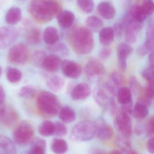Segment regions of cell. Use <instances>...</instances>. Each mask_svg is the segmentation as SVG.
I'll return each instance as SVG.
<instances>
[{
    "mask_svg": "<svg viewBox=\"0 0 154 154\" xmlns=\"http://www.w3.org/2000/svg\"><path fill=\"white\" fill-rule=\"evenodd\" d=\"M87 26L94 31H98L103 26V22L98 17L95 16H90L85 21Z\"/></svg>",
    "mask_w": 154,
    "mask_h": 154,
    "instance_id": "obj_35",
    "label": "cell"
},
{
    "mask_svg": "<svg viewBox=\"0 0 154 154\" xmlns=\"http://www.w3.org/2000/svg\"><path fill=\"white\" fill-rule=\"evenodd\" d=\"M36 94L37 90L31 85L23 86L19 93L20 97L24 99H32L35 97Z\"/></svg>",
    "mask_w": 154,
    "mask_h": 154,
    "instance_id": "obj_37",
    "label": "cell"
},
{
    "mask_svg": "<svg viewBox=\"0 0 154 154\" xmlns=\"http://www.w3.org/2000/svg\"><path fill=\"white\" fill-rule=\"evenodd\" d=\"M97 10L100 16L105 19H112L116 15V10L113 6L106 2L100 3Z\"/></svg>",
    "mask_w": 154,
    "mask_h": 154,
    "instance_id": "obj_22",
    "label": "cell"
},
{
    "mask_svg": "<svg viewBox=\"0 0 154 154\" xmlns=\"http://www.w3.org/2000/svg\"><path fill=\"white\" fill-rule=\"evenodd\" d=\"M144 131V128L141 124H137L134 128V132L137 136H140L143 134Z\"/></svg>",
    "mask_w": 154,
    "mask_h": 154,
    "instance_id": "obj_54",
    "label": "cell"
},
{
    "mask_svg": "<svg viewBox=\"0 0 154 154\" xmlns=\"http://www.w3.org/2000/svg\"><path fill=\"white\" fill-rule=\"evenodd\" d=\"M95 122L84 121L74 127L71 133L73 140L76 141H86L91 140L95 136Z\"/></svg>",
    "mask_w": 154,
    "mask_h": 154,
    "instance_id": "obj_5",
    "label": "cell"
},
{
    "mask_svg": "<svg viewBox=\"0 0 154 154\" xmlns=\"http://www.w3.org/2000/svg\"><path fill=\"white\" fill-rule=\"evenodd\" d=\"M54 123L51 121H44L38 127V132L44 137H50L54 135Z\"/></svg>",
    "mask_w": 154,
    "mask_h": 154,
    "instance_id": "obj_31",
    "label": "cell"
},
{
    "mask_svg": "<svg viewBox=\"0 0 154 154\" xmlns=\"http://www.w3.org/2000/svg\"><path fill=\"white\" fill-rule=\"evenodd\" d=\"M149 55V66L151 67H154V50L150 51Z\"/></svg>",
    "mask_w": 154,
    "mask_h": 154,
    "instance_id": "obj_56",
    "label": "cell"
},
{
    "mask_svg": "<svg viewBox=\"0 0 154 154\" xmlns=\"http://www.w3.org/2000/svg\"><path fill=\"white\" fill-rule=\"evenodd\" d=\"M35 134L33 124L28 121H22L15 127L13 134L14 143L19 146H26L30 143Z\"/></svg>",
    "mask_w": 154,
    "mask_h": 154,
    "instance_id": "obj_4",
    "label": "cell"
},
{
    "mask_svg": "<svg viewBox=\"0 0 154 154\" xmlns=\"http://www.w3.org/2000/svg\"><path fill=\"white\" fill-rule=\"evenodd\" d=\"M147 16H151L154 11V4L153 0H143L141 6Z\"/></svg>",
    "mask_w": 154,
    "mask_h": 154,
    "instance_id": "obj_42",
    "label": "cell"
},
{
    "mask_svg": "<svg viewBox=\"0 0 154 154\" xmlns=\"http://www.w3.org/2000/svg\"><path fill=\"white\" fill-rule=\"evenodd\" d=\"M62 62L61 57L57 55H46L43 62L42 68L49 72H55L61 67Z\"/></svg>",
    "mask_w": 154,
    "mask_h": 154,
    "instance_id": "obj_15",
    "label": "cell"
},
{
    "mask_svg": "<svg viewBox=\"0 0 154 154\" xmlns=\"http://www.w3.org/2000/svg\"><path fill=\"white\" fill-rule=\"evenodd\" d=\"M36 108L39 115L45 118H51L58 114L61 108L60 101L52 93L42 91L36 98Z\"/></svg>",
    "mask_w": 154,
    "mask_h": 154,
    "instance_id": "obj_2",
    "label": "cell"
},
{
    "mask_svg": "<svg viewBox=\"0 0 154 154\" xmlns=\"http://www.w3.org/2000/svg\"><path fill=\"white\" fill-rule=\"evenodd\" d=\"M115 115L114 125L116 130L120 135L130 137L132 133V127L129 114L120 109L117 111Z\"/></svg>",
    "mask_w": 154,
    "mask_h": 154,
    "instance_id": "obj_6",
    "label": "cell"
},
{
    "mask_svg": "<svg viewBox=\"0 0 154 154\" xmlns=\"http://www.w3.org/2000/svg\"><path fill=\"white\" fill-rule=\"evenodd\" d=\"M84 71L88 79L94 82L99 80L104 74L105 67L99 59L92 57L87 61L85 66Z\"/></svg>",
    "mask_w": 154,
    "mask_h": 154,
    "instance_id": "obj_8",
    "label": "cell"
},
{
    "mask_svg": "<svg viewBox=\"0 0 154 154\" xmlns=\"http://www.w3.org/2000/svg\"><path fill=\"white\" fill-rule=\"evenodd\" d=\"M17 111L10 105L0 104V122L9 128H15L18 123Z\"/></svg>",
    "mask_w": 154,
    "mask_h": 154,
    "instance_id": "obj_9",
    "label": "cell"
},
{
    "mask_svg": "<svg viewBox=\"0 0 154 154\" xmlns=\"http://www.w3.org/2000/svg\"><path fill=\"white\" fill-rule=\"evenodd\" d=\"M65 85V81L60 75H54L50 76L46 82L47 86L52 92L58 93L61 91Z\"/></svg>",
    "mask_w": 154,
    "mask_h": 154,
    "instance_id": "obj_21",
    "label": "cell"
},
{
    "mask_svg": "<svg viewBox=\"0 0 154 154\" xmlns=\"http://www.w3.org/2000/svg\"><path fill=\"white\" fill-rule=\"evenodd\" d=\"M112 29H113L114 35L117 37H120L121 36L124 29L123 25L121 22L115 23Z\"/></svg>",
    "mask_w": 154,
    "mask_h": 154,
    "instance_id": "obj_49",
    "label": "cell"
},
{
    "mask_svg": "<svg viewBox=\"0 0 154 154\" xmlns=\"http://www.w3.org/2000/svg\"><path fill=\"white\" fill-rule=\"evenodd\" d=\"M99 40L102 45L108 47L111 45L114 39V32L111 27H105L99 33Z\"/></svg>",
    "mask_w": 154,
    "mask_h": 154,
    "instance_id": "obj_25",
    "label": "cell"
},
{
    "mask_svg": "<svg viewBox=\"0 0 154 154\" xmlns=\"http://www.w3.org/2000/svg\"><path fill=\"white\" fill-rule=\"evenodd\" d=\"M29 58V51L24 44L19 43L13 45L8 53L9 62L16 65H22L27 63Z\"/></svg>",
    "mask_w": 154,
    "mask_h": 154,
    "instance_id": "obj_7",
    "label": "cell"
},
{
    "mask_svg": "<svg viewBox=\"0 0 154 154\" xmlns=\"http://www.w3.org/2000/svg\"><path fill=\"white\" fill-rule=\"evenodd\" d=\"M77 4L80 8L86 13H91L94 9L93 0H77Z\"/></svg>",
    "mask_w": 154,
    "mask_h": 154,
    "instance_id": "obj_38",
    "label": "cell"
},
{
    "mask_svg": "<svg viewBox=\"0 0 154 154\" xmlns=\"http://www.w3.org/2000/svg\"><path fill=\"white\" fill-rule=\"evenodd\" d=\"M51 148L53 152L56 154H64L68 149V145L66 141L64 140L55 138L52 141Z\"/></svg>",
    "mask_w": 154,
    "mask_h": 154,
    "instance_id": "obj_30",
    "label": "cell"
},
{
    "mask_svg": "<svg viewBox=\"0 0 154 154\" xmlns=\"http://www.w3.org/2000/svg\"><path fill=\"white\" fill-rule=\"evenodd\" d=\"M58 114L59 119L65 123H71L75 119L74 110L69 106H64L60 108Z\"/></svg>",
    "mask_w": 154,
    "mask_h": 154,
    "instance_id": "obj_27",
    "label": "cell"
},
{
    "mask_svg": "<svg viewBox=\"0 0 154 154\" xmlns=\"http://www.w3.org/2000/svg\"><path fill=\"white\" fill-rule=\"evenodd\" d=\"M29 154H45L46 150V142L42 138L34 137L30 141Z\"/></svg>",
    "mask_w": 154,
    "mask_h": 154,
    "instance_id": "obj_20",
    "label": "cell"
},
{
    "mask_svg": "<svg viewBox=\"0 0 154 154\" xmlns=\"http://www.w3.org/2000/svg\"><path fill=\"white\" fill-rule=\"evenodd\" d=\"M108 109H109L111 115H114L116 114L117 112V106H116L115 100L112 96H111L110 98Z\"/></svg>",
    "mask_w": 154,
    "mask_h": 154,
    "instance_id": "obj_50",
    "label": "cell"
},
{
    "mask_svg": "<svg viewBox=\"0 0 154 154\" xmlns=\"http://www.w3.org/2000/svg\"><path fill=\"white\" fill-rule=\"evenodd\" d=\"M2 69L1 66H0V76H1L2 74Z\"/></svg>",
    "mask_w": 154,
    "mask_h": 154,
    "instance_id": "obj_59",
    "label": "cell"
},
{
    "mask_svg": "<svg viewBox=\"0 0 154 154\" xmlns=\"http://www.w3.org/2000/svg\"><path fill=\"white\" fill-rule=\"evenodd\" d=\"M50 50L56 53H58L63 56H67L69 54L68 48L64 44L59 43L53 45H50Z\"/></svg>",
    "mask_w": 154,
    "mask_h": 154,
    "instance_id": "obj_41",
    "label": "cell"
},
{
    "mask_svg": "<svg viewBox=\"0 0 154 154\" xmlns=\"http://www.w3.org/2000/svg\"><path fill=\"white\" fill-rule=\"evenodd\" d=\"M6 75L8 81L11 83H17L22 79L21 71L15 67H8L6 70Z\"/></svg>",
    "mask_w": 154,
    "mask_h": 154,
    "instance_id": "obj_32",
    "label": "cell"
},
{
    "mask_svg": "<svg viewBox=\"0 0 154 154\" xmlns=\"http://www.w3.org/2000/svg\"><path fill=\"white\" fill-rule=\"evenodd\" d=\"M132 51V48L129 44L121 43L117 47V55L121 70L125 72L127 70V59Z\"/></svg>",
    "mask_w": 154,
    "mask_h": 154,
    "instance_id": "obj_14",
    "label": "cell"
},
{
    "mask_svg": "<svg viewBox=\"0 0 154 154\" xmlns=\"http://www.w3.org/2000/svg\"><path fill=\"white\" fill-rule=\"evenodd\" d=\"M154 81L148 82L145 89V97L152 100L154 97Z\"/></svg>",
    "mask_w": 154,
    "mask_h": 154,
    "instance_id": "obj_45",
    "label": "cell"
},
{
    "mask_svg": "<svg viewBox=\"0 0 154 154\" xmlns=\"http://www.w3.org/2000/svg\"><path fill=\"white\" fill-rule=\"evenodd\" d=\"M111 154H122V151L121 150H119V149H114V150H112L110 152Z\"/></svg>",
    "mask_w": 154,
    "mask_h": 154,
    "instance_id": "obj_58",
    "label": "cell"
},
{
    "mask_svg": "<svg viewBox=\"0 0 154 154\" xmlns=\"http://www.w3.org/2000/svg\"><path fill=\"white\" fill-rule=\"evenodd\" d=\"M111 54V50L109 48H103L99 53V57L101 59L106 60L109 57Z\"/></svg>",
    "mask_w": 154,
    "mask_h": 154,
    "instance_id": "obj_48",
    "label": "cell"
},
{
    "mask_svg": "<svg viewBox=\"0 0 154 154\" xmlns=\"http://www.w3.org/2000/svg\"><path fill=\"white\" fill-rule=\"evenodd\" d=\"M124 83V78L120 73L114 72L109 77V81L105 84L107 88L112 92L116 94L117 90Z\"/></svg>",
    "mask_w": 154,
    "mask_h": 154,
    "instance_id": "obj_18",
    "label": "cell"
},
{
    "mask_svg": "<svg viewBox=\"0 0 154 154\" xmlns=\"http://www.w3.org/2000/svg\"><path fill=\"white\" fill-rule=\"evenodd\" d=\"M91 153H94V154H103L104 153V152L102 151V150H101L100 149H93L92 150V152Z\"/></svg>",
    "mask_w": 154,
    "mask_h": 154,
    "instance_id": "obj_57",
    "label": "cell"
},
{
    "mask_svg": "<svg viewBox=\"0 0 154 154\" xmlns=\"http://www.w3.org/2000/svg\"><path fill=\"white\" fill-rule=\"evenodd\" d=\"M133 18L137 21L144 23L147 16L144 12L141 6L134 5L132 6L128 12Z\"/></svg>",
    "mask_w": 154,
    "mask_h": 154,
    "instance_id": "obj_34",
    "label": "cell"
},
{
    "mask_svg": "<svg viewBox=\"0 0 154 154\" xmlns=\"http://www.w3.org/2000/svg\"><path fill=\"white\" fill-rule=\"evenodd\" d=\"M144 44L150 51L154 49V27L153 23H150L148 26L146 32V40Z\"/></svg>",
    "mask_w": 154,
    "mask_h": 154,
    "instance_id": "obj_36",
    "label": "cell"
},
{
    "mask_svg": "<svg viewBox=\"0 0 154 154\" xmlns=\"http://www.w3.org/2000/svg\"><path fill=\"white\" fill-rule=\"evenodd\" d=\"M109 94L104 85H98L94 90L93 97L94 100L102 110L105 111L108 109L110 98L111 97L109 96Z\"/></svg>",
    "mask_w": 154,
    "mask_h": 154,
    "instance_id": "obj_11",
    "label": "cell"
},
{
    "mask_svg": "<svg viewBox=\"0 0 154 154\" xmlns=\"http://www.w3.org/2000/svg\"><path fill=\"white\" fill-rule=\"evenodd\" d=\"M154 137H151L148 140L147 143V148L149 153L154 154Z\"/></svg>",
    "mask_w": 154,
    "mask_h": 154,
    "instance_id": "obj_53",
    "label": "cell"
},
{
    "mask_svg": "<svg viewBox=\"0 0 154 154\" xmlns=\"http://www.w3.org/2000/svg\"><path fill=\"white\" fill-rule=\"evenodd\" d=\"M61 67L63 74L70 79L79 78L82 71V66L80 64L71 60H66L63 61Z\"/></svg>",
    "mask_w": 154,
    "mask_h": 154,
    "instance_id": "obj_13",
    "label": "cell"
},
{
    "mask_svg": "<svg viewBox=\"0 0 154 154\" xmlns=\"http://www.w3.org/2000/svg\"><path fill=\"white\" fill-rule=\"evenodd\" d=\"M42 38L41 31L38 28L33 27L29 29L26 35V41L31 45L40 44L42 41Z\"/></svg>",
    "mask_w": 154,
    "mask_h": 154,
    "instance_id": "obj_29",
    "label": "cell"
},
{
    "mask_svg": "<svg viewBox=\"0 0 154 154\" xmlns=\"http://www.w3.org/2000/svg\"><path fill=\"white\" fill-rule=\"evenodd\" d=\"M130 89L131 91L135 93H138L139 91L140 85L137 78L135 76H132L130 77L129 80Z\"/></svg>",
    "mask_w": 154,
    "mask_h": 154,
    "instance_id": "obj_47",
    "label": "cell"
},
{
    "mask_svg": "<svg viewBox=\"0 0 154 154\" xmlns=\"http://www.w3.org/2000/svg\"><path fill=\"white\" fill-rule=\"evenodd\" d=\"M45 52L37 51L34 53L32 56V61L34 65L39 67H42L43 62L46 56Z\"/></svg>",
    "mask_w": 154,
    "mask_h": 154,
    "instance_id": "obj_39",
    "label": "cell"
},
{
    "mask_svg": "<svg viewBox=\"0 0 154 154\" xmlns=\"http://www.w3.org/2000/svg\"><path fill=\"white\" fill-rule=\"evenodd\" d=\"M121 109H122L130 115H131L132 114V110H133V101L127 104L122 105Z\"/></svg>",
    "mask_w": 154,
    "mask_h": 154,
    "instance_id": "obj_52",
    "label": "cell"
},
{
    "mask_svg": "<svg viewBox=\"0 0 154 154\" xmlns=\"http://www.w3.org/2000/svg\"><path fill=\"white\" fill-rule=\"evenodd\" d=\"M125 29V40L128 44H134L137 41L136 32L129 28H126Z\"/></svg>",
    "mask_w": 154,
    "mask_h": 154,
    "instance_id": "obj_44",
    "label": "cell"
},
{
    "mask_svg": "<svg viewBox=\"0 0 154 154\" xmlns=\"http://www.w3.org/2000/svg\"><path fill=\"white\" fill-rule=\"evenodd\" d=\"M71 42L75 52L79 55L90 54L94 47L93 35L89 29L85 27L78 28L74 31Z\"/></svg>",
    "mask_w": 154,
    "mask_h": 154,
    "instance_id": "obj_3",
    "label": "cell"
},
{
    "mask_svg": "<svg viewBox=\"0 0 154 154\" xmlns=\"http://www.w3.org/2000/svg\"><path fill=\"white\" fill-rule=\"evenodd\" d=\"M29 11L36 21L45 23L57 17L62 11V6L57 0H32Z\"/></svg>",
    "mask_w": 154,
    "mask_h": 154,
    "instance_id": "obj_1",
    "label": "cell"
},
{
    "mask_svg": "<svg viewBox=\"0 0 154 154\" xmlns=\"http://www.w3.org/2000/svg\"><path fill=\"white\" fill-rule=\"evenodd\" d=\"M18 36V31L13 27L0 28V48L9 46L16 41Z\"/></svg>",
    "mask_w": 154,
    "mask_h": 154,
    "instance_id": "obj_10",
    "label": "cell"
},
{
    "mask_svg": "<svg viewBox=\"0 0 154 154\" xmlns=\"http://www.w3.org/2000/svg\"><path fill=\"white\" fill-rule=\"evenodd\" d=\"M17 153V148L9 137L0 134V154H15Z\"/></svg>",
    "mask_w": 154,
    "mask_h": 154,
    "instance_id": "obj_19",
    "label": "cell"
},
{
    "mask_svg": "<svg viewBox=\"0 0 154 154\" xmlns=\"http://www.w3.org/2000/svg\"><path fill=\"white\" fill-rule=\"evenodd\" d=\"M128 138L120 134L116 137V144L123 153L129 154L132 150L131 144Z\"/></svg>",
    "mask_w": 154,
    "mask_h": 154,
    "instance_id": "obj_33",
    "label": "cell"
},
{
    "mask_svg": "<svg viewBox=\"0 0 154 154\" xmlns=\"http://www.w3.org/2000/svg\"><path fill=\"white\" fill-rule=\"evenodd\" d=\"M6 99V94L4 88L0 85V104H2L5 102Z\"/></svg>",
    "mask_w": 154,
    "mask_h": 154,
    "instance_id": "obj_55",
    "label": "cell"
},
{
    "mask_svg": "<svg viewBox=\"0 0 154 154\" xmlns=\"http://www.w3.org/2000/svg\"><path fill=\"white\" fill-rule=\"evenodd\" d=\"M91 93L90 86L86 83L77 85L71 92L72 99L75 101L83 100L90 96Z\"/></svg>",
    "mask_w": 154,
    "mask_h": 154,
    "instance_id": "obj_16",
    "label": "cell"
},
{
    "mask_svg": "<svg viewBox=\"0 0 154 154\" xmlns=\"http://www.w3.org/2000/svg\"><path fill=\"white\" fill-rule=\"evenodd\" d=\"M57 19L58 25L63 29L71 27L73 24L75 19L74 14L68 10L61 11L57 16Z\"/></svg>",
    "mask_w": 154,
    "mask_h": 154,
    "instance_id": "obj_17",
    "label": "cell"
},
{
    "mask_svg": "<svg viewBox=\"0 0 154 154\" xmlns=\"http://www.w3.org/2000/svg\"><path fill=\"white\" fill-rule=\"evenodd\" d=\"M149 114L148 106L144 102L139 100L133 108L132 114L137 119L141 120Z\"/></svg>",
    "mask_w": 154,
    "mask_h": 154,
    "instance_id": "obj_26",
    "label": "cell"
},
{
    "mask_svg": "<svg viewBox=\"0 0 154 154\" xmlns=\"http://www.w3.org/2000/svg\"><path fill=\"white\" fill-rule=\"evenodd\" d=\"M154 67L149 66L142 72L141 75L148 82L154 81Z\"/></svg>",
    "mask_w": 154,
    "mask_h": 154,
    "instance_id": "obj_46",
    "label": "cell"
},
{
    "mask_svg": "<svg viewBox=\"0 0 154 154\" xmlns=\"http://www.w3.org/2000/svg\"><path fill=\"white\" fill-rule=\"evenodd\" d=\"M22 18V11L20 8L12 7L7 11L5 16V21L7 24L11 26L19 22Z\"/></svg>",
    "mask_w": 154,
    "mask_h": 154,
    "instance_id": "obj_23",
    "label": "cell"
},
{
    "mask_svg": "<svg viewBox=\"0 0 154 154\" xmlns=\"http://www.w3.org/2000/svg\"><path fill=\"white\" fill-rule=\"evenodd\" d=\"M67 132V128L63 122L59 121L55 122L54 135L58 137H64Z\"/></svg>",
    "mask_w": 154,
    "mask_h": 154,
    "instance_id": "obj_40",
    "label": "cell"
},
{
    "mask_svg": "<svg viewBox=\"0 0 154 154\" xmlns=\"http://www.w3.org/2000/svg\"><path fill=\"white\" fill-rule=\"evenodd\" d=\"M154 117L151 116L146 123L144 128L146 137H153L154 132Z\"/></svg>",
    "mask_w": 154,
    "mask_h": 154,
    "instance_id": "obj_43",
    "label": "cell"
},
{
    "mask_svg": "<svg viewBox=\"0 0 154 154\" xmlns=\"http://www.w3.org/2000/svg\"><path fill=\"white\" fill-rule=\"evenodd\" d=\"M43 38L47 45L49 46L55 45L59 38L57 29L53 26L47 27L44 31Z\"/></svg>",
    "mask_w": 154,
    "mask_h": 154,
    "instance_id": "obj_24",
    "label": "cell"
},
{
    "mask_svg": "<svg viewBox=\"0 0 154 154\" xmlns=\"http://www.w3.org/2000/svg\"><path fill=\"white\" fill-rule=\"evenodd\" d=\"M116 96L118 101L122 105L132 102V94L128 87H119L117 90Z\"/></svg>",
    "mask_w": 154,
    "mask_h": 154,
    "instance_id": "obj_28",
    "label": "cell"
},
{
    "mask_svg": "<svg viewBox=\"0 0 154 154\" xmlns=\"http://www.w3.org/2000/svg\"><path fill=\"white\" fill-rule=\"evenodd\" d=\"M95 136L101 140H109L112 138L113 130L112 126L103 118H100L95 122Z\"/></svg>",
    "mask_w": 154,
    "mask_h": 154,
    "instance_id": "obj_12",
    "label": "cell"
},
{
    "mask_svg": "<svg viewBox=\"0 0 154 154\" xmlns=\"http://www.w3.org/2000/svg\"><path fill=\"white\" fill-rule=\"evenodd\" d=\"M150 51H151L144 44L140 46L137 49V53L140 57H144Z\"/></svg>",
    "mask_w": 154,
    "mask_h": 154,
    "instance_id": "obj_51",
    "label": "cell"
}]
</instances>
